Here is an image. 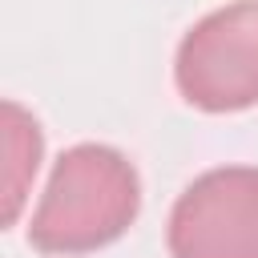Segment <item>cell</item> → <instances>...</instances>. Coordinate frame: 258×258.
I'll return each mask as SVG.
<instances>
[{
	"label": "cell",
	"mask_w": 258,
	"mask_h": 258,
	"mask_svg": "<svg viewBox=\"0 0 258 258\" xmlns=\"http://www.w3.org/2000/svg\"><path fill=\"white\" fill-rule=\"evenodd\" d=\"M4 153H8V165H4V194H8V210H4V222L12 226L20 206H24V194L36 177V165H40V153H44V137H40V125L32 113H24L16 101H4Z\"/></svg>",
	"instance_id": "277c9868"
},
{
	"label": "cell",
	"mask_w": 258,
	"mask_h": 258,
	"mask_svg": "<svg viewBox=\"0 0 258 258\" xmlns=\"http://www.w3.org/2000/svg\"><path fill=\"white\" fill-rule=\"evenodd\" d=\"M169 258H258V165L198 173L165 226Z\"/></svg>",
	"instance_id": "3957f363"
},
{
	"label": "cell",
	"mask_w": 258,
	"mask_h": 258,
	"mask_svg": "<svg viewBox=\"0 0 258 258\" xmlns=\"http://www.w3.org/2000/svg\"><path fill=\"white\" fill-rule=\"evenodd\" d=\"M141 214L137 165L101 141H81L52 161L32 210L28 242L40 254H89L117 242Z\"/></svg>",
	"instance_id": "6da1fadb"
},
{
	"label": "cell",
	"mask_w": 258,
	"mask_h": 258,
	"mask_svg": "<svg viewBox=\"0 0 258 258\" xmlns=\"http://www.w3.org/2000/svg\"><path fill=\"white\" fill-rule=\"evenodd\" d=\"M173 85L202 113H242L258 105V0L206 12L173 52Z\"/></svg>",
	"instance_id": "7a4b0ae2"
}]
</instances>
